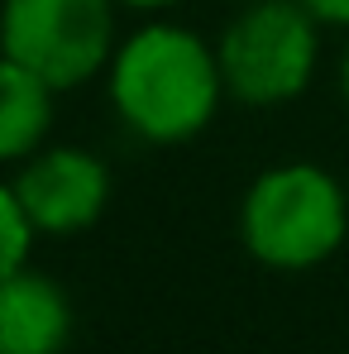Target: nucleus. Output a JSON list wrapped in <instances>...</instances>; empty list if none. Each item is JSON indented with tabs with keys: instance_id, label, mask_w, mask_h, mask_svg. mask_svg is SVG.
Instances as JSON below:
<instances>
[{
	"instance_id": "obj_7",
	"label": "nucleus",
	"mask_w": 349,
	"mask_h": 354,
	"mask_svg": "<svg viewBox=\"0 0 349 354\" xmlns=\"http://www.w3.org/2000/svg\"><path fill=\"white\" fill-rule=\"evenodd\" d=\"M58 96L62 91H53L44 77H34L29 67L0 53V163L5 168H19L48 144Z\"/></svg>"
},
{
	"instance_id": "obj_1",
	"label": "nucleus",
	"mask_w": 349,
	"mask_h": 354,
	"mask_svg": "<svg viewBox=\"0 0 349 354\" xmlns=\"http://www.w3.org/2000/svg\"><path fill=\"white\" fill-rule=\"evenodd\" d=\"M106 91L120 124L139 144H191L211 129L225 101V77L216 58V39L196 34L163 15L120 34V48L106 67Z\"/></svg>"
},
{
	"instance_id": "obj_12",
	"label": "nucleus",
	"mask_w": 349,
	"mask_h": 354,
	"mask_svg": "<svg viewBox=\"0 0 349 354\" xmlns=\"http://www.w3.org/2000/svg\"><path fill=\"white\" fill-rule=\"evenodd\" d=\"M239 5H249V0H239Z\"/></svg>"
},
{
	"instance_id": "obj_4",
	"label": "nucleus",
	"mask_w": 349,
	"mask_h": 354,
	"mask_svg": "<svg viewBox=\"0 0 349 354\" xmlns=\"http://www.w3.org/2000/svg\"><path fill=\"white\" fill-rule=\"evenodd\" d=\"M115 48L120 0H0V53L53 91L106 77Z\"/></svg>"
},
{
	"instance_id": "obj_6",
	"label": "nucleus",
	"mask_w": 349,
	"mask_h": 354,
	"mask_svg": "<svg viewBox=\"0 0 349 354\" xmlns=\"http://www.w3.org/2000/svg\"><path fill=\"white\" fill-rule=\"evenodd\" d=\"M72 340V297L34 263L0 283V354H62Z\"/></svg>"
},
{
	"instance_id": "obj_11",
	"label": "nucleus",
	"mask_w": 349,
	"mask_h": 354,
	"mask_svg": "<svg viewBox=\"0 0 349 354\" xmlns=\"http://www.w3.org/2000/svg\"><path fill=\"white\" fill-rule=\"evenodd\" d=\"M340 96H345V106H349V44H345V58H340Z\"/></svg>"
},
{
	"instance_id": "obj_2",
	"label": "nucleus",
	"mask_w": 349,
	"mask_h": 354,
	"mask_svg": "<svg viewBox=\"0 0 349 354\" xmlns=\"http://www.w3.org/2000/svg\"><path fill=\"white\" fill-rule=\"evenodd\" d=\"M349 239V192L326 163L287 158L254 177L239 196V244L273 273H311Z\"/></svg>"
},
{
	"instance_id": "obj_5",
	"label": "nucleus",
	"mask_w": 349,
	"mask_h": 354,
	"mask_svg": "<svg viewBox=\"0 0 349 354\" xmlns=\"http://www.w3.org/2000/svg\"><path fill=\"white\" fill-rule=\"evenodd\" d=\"M10 182L39 239L86 235L111 211V192H115L111 163L86 144H44L34 158L15 168Z\"/></svg>"
},
{
	"instance_id": "obj_9",
	"label": "nucleus",
	"mask_w": 349,
	"mask_h": 354,
	"mask_svg": "<svg viewBox=\"0 0 349 354\" xmlns=\"http://www.w3.org/2000/svg\"><path fill=\"white\" fill-rule=\"evenodd\" d=\"M326 29H345L349 34V0H301Z\"/></svg>"
},
{
	"instance_id": "obj_3",
	"label": "nucleus",
	"mask_w": 349,
	"mask_h": 354,
	"mask_svg": "<svg viewBox=\"0 0 349 354\" xmlns=\"http://www.w3.org/2000/svg\"><path fill=\"white\" fill-rule=\"evenodd\" d=\"M321 19L301 0H249L216 34L225 96L254 111L287 106L311 91L321 67Z\"/></svg>"
},
{
	"instance_id": "obj_10",
	"label": "nucleus",
	"mask_w": 349,
	"mask_h": 354,
	"mask_svg": "<svg viewBox=\"0 0 349 354\" xmlns=\"http://www.w3.org/2000/svg\"><path fill=\"white\" fill-rule=\"evenodd\" d=\"M182 0H120V10H134V15H168Z\"/></svg>"
},
{
	"instance_id": "obj_8",
	"label": "nucleus",
	"mask_w": 349,
	"mask_h": 354,
	"mask_svg": "<svg viewBox=\"0 0 349 354\" xmlns=\"http://www.w3.org/2000/svg\"><path fill=\"white\" fill-rule=\"evenodd\" d=\"M34 239H39V230L24 216V206L15 196V182H0V283H10L19 268H29Z\"/></svg>"
}]
</instances>
